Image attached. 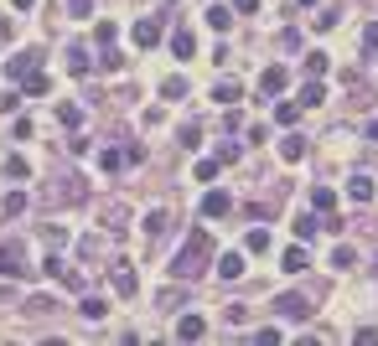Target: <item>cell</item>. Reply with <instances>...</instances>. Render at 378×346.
Here are the masks:
<instances>
[{
  "instance_id": "6da1fadb",
  "label": "cell",
  "mask_w": 378,
  "mask_h": 346,
  "mask_svg": "<svg viewBox=\"0 0 378 346\" xmlns=\"http://www.w3.org/2000/svg\"><path fill=\"white\" fill-rule=\"evenodd\" d=\"M207 258H213V238H207V232L197 228V232L187 238V248L177 254V264H171V274H177V279H197Z\"/></svg>"
},
{
  "instance_id": "7a4b0ae2",
  "label": "cell",
  "mask_w": 378,
  "mask_h": 346,
  "mask_svg": "<svg viewBox=\"0 0 378 346\" xmlns=\"http://www.w3.org/2000/svg\"><path fill=\"white\" fill-rule=\"evenodd\" d=\"M0 274H5V279H21V274H26L21 243H0Z\"/></svg>"
},
{
  "instance_id": "3957f363",
  "label": "cell",
  "mask_w": 378,
  "mask_h": 346,
  "mask_svg": "<svg viewBox=\"0 0 378 346\" xmlns=\"http://www.w3.org/2000/svg\"><path fill=\"white\" fill-rule=\"evenodd\" d=\"M285 83H290V72H285V68H264V72H260V98H264V104H270V98H280Z\"/></svg>"
},
{
  "instance_id": "277c9868",
  "label": "cell",
  "mask_w": 378,
  "mask_h": 346,
  "mask_svg": "<svg viewBox=\"0 0 378 346\" xmlns=\"http://www.w3.org/2000/svg\"><path fill=\"white\" fill-rule=\"evenodd\" d=\"M275 310L290 315V321H306V315H311V300H306V295H280V300H275Z\"/></svg>"
},
{
  "instance_id": "5b68a950",
  "label": "cell",
  "mask_w": 378,
  "mask_h": 346,
  "mask_svg": "<svg viewBox=\"0 0 378 346\" xmlns=\"http://www.w3.org/2000/svg\"><path fill=\"white\" fill-rule=\"evenodd\" d=\"M347 196H353V202H373V196H378V181L368 171H357L353 181H347Z\"/></svg>"
},
{
  "instance_id": "8992f818",
  "label": "cell",
  "mask_w": 378,
  "mask_h": 346,
  "mask_svg": "<svg viewBox=\"0 0 378 346\" xmlns=\"http://www.w3.org/2000/svg\"><path fill=\"white\" fill-rule=\"evenodd\" d=\"M202 336H207V321L202 315H181L177 321V341H202Z\"/></svg>"
},
{
  "instance_id": "52a82bcc",
  "label": "cell",
  "mask_w": 378,
  "mask_h": 346,
  "mask_svg": "<svg viewBox=\"0 0 378 346\" xmlns=\"http://www.w3.org/2000/svg\"><path fill=\"white\" fill-rule=\"evenodd\" d=\"M130 36H135V46H155V42H161V21H151V16H145V21L130 26Z\"/></svg>"
},
{
  "instance_id": "ba28073f",
  "label": "cell",
  "mask_w": 378,
  "mask_h": 346,
  "mask_svg": "<svg viewBox=\"0 0 378 346\" xmlns=\"http://www.w3.org/2000/svg\"><path fill=\"white\" fill-rule=\"evenodd\" d=\"M171 52H177L181 62H192V57H197V36H192L187 26H181V31H171Z\"/></svg>"
},
{
  "instance_id": "9c48e42d",
  "label": "cell",
  "mask_w": 378,
  "mask_h": 346,
  "mask_svg": "<svg viewBox=\"0 0 378 346\" xmlns=\"http://www.w3.org/2000/svg\"><path fill=\"white\" fill-rule=\"evenodd\" d=\"M114 289H119V295H135V289H140V279H135V264H125V258L114 264Z\"/></svg>"
},
{
  "instance_id": "30bf717a",
  "label": "cell",
  "mask_w": 378,
  "mask_h": 346,
  "mask_svg": "<svg viewBox=\"0 0 378 346\" xmlns=\"http://www.w3.org/2000/svg\"><path fill=\"white\" fill-rule=\"evenodd\" d=\"M285 274H306V264H311V254H306V243H296V248H285Z\"/></svg>"
},
{
  "instance_id": "8fae6325",
  "label": "cell",
  "mask_w": 378,
  "mask_h": 346,
  "mask_svg": "<svg viewBox=\"0 0 378 346\" xmlns=\"http://www.w3.org/2000/svg\"><path fill=\"white\" fill-rule=\"evenodd\" d=\"M218 274H223V279H244L249 274V269H244V254H218Z\"/></svg>"
},
{
  "instance_id": "7c38bea8",
  "label": "cell",
  "mask_w": 378,
  "mask_h": 346,
  "mask_svg": "<svg viewBox=\"0 0 378 346\" xmlns=\"http://www.w3.org/2000/svg\"><path fill=\"white\" fill-rule=\"evenodd\" d=\"M202 212H207V217H223V212H234V196L228 191H207L202 196Z\"/></svg>"
},
{
  "instance_id": "4fadbf2b",
  "label": "cell",
  "mask_w": 378,
  "mask_h": 346,
  "mask_svg": "<svg viewBox=\"0 0 378 346\" xmlns=\"http://www.w3.org/2000/svg\"><path fill=\"white\" fill-rule=\"evenodd\" d=\"M280 161H285V165L306 161V139H301V135H285V139H280Z\"/></svg>"
},
{
  "instance_id": "5bb4252c",
  "label": "cell",
  "mask_w": 378,
  "mask_h": 346,
  "mask_svg": "<svg viewBox=\"0 0 378 346\" xmlns=\"http://www.w3.org/2000/svg\"><path fill=\"white\" fill-rule=\"evenodd\" d=\"M21 88H26V98H42V93L52 88V78H47V72H36V68H32V72L21 78Z\"/></svg>"
},
{
  "instance_id": "9a60e30c",
  "label": "cell",
  "mask_w": 378,
  "mask_h": 346,
  "mask_svg": "<svg viewBox=\"0 0 378 346\" xmlns=\"http://www.w3.org/2000/svg\"><path fill=\"white\" fill-rule=\"evenodd\" d=\"M32 68H36V52H21L16 62H5V78H11V83H21V78H26Z\"/></svg>"
},
{
  "instance_id": "2e32d148",
  "label": "cell",
  "mask_w": 378,
  "mask_h": 346,
  "mask_svg": "<svg viewBox=\"0 0 378 346\" xmlns=\"http://www.w3.org/2000/svg\"><path fill=\"white\" fill-rule=\"evenodd\" d=\"M88 68H94L88 52H83V46H68V72H73V78H88Z\"/></svg>"
},
{
  "instance_id": "e0dca14e",
  "label": "cell",
  "mask_w": 378,
  "mask_h": 346,
  "mask_svg": "<svg viewBox=\"0 0 378 346\" xmlns=\"http://www.w3.org/2000/svg\"><path fill=\"white\" fill-rule=\"evenodd\" d=\"M238 98H244V88H238L234 78H228V83H218V88H213V104H223V109H228V104H238Z\"/></svg>"
},
{
  "instance_id": "ac0fdd59",
  "label": "cell",
  "mask_w": 378,
  "mask_h": 346,
  "mask_svg": "<svg viewBox=\"0 0 378 346\" xmlns=\"http://www.w3.org/2000/svg\"><path fill=\"white\" fill-rule=\"evenodd\" d=\"M301 114H306L301 104H275V124H285V129H296V124H301Z\"/></svg>"
},
{
  "instance_id": "d6986e66",
  "label": "cell",
  "mask_w": 378,
  "mask_h": 346,
  "mask_svg": "<svg viewBox=\"0 0 378 346\" xmlns=\"http://www.w3.org/2000/svg\"><path fill=\"white\" fill-rule=\"evenodd\" d=\"M244 248H249V254H270V228H249Z\"/></svg>"
},
{
  "instance_id": "ffe728a7",
  "label": "cell",
  "mask_w": 378,
  "mask_h": 346,
  "mask_svg": "<svg viewBox=\"0 0 378 346\" xmlns=\"http://www.w3.org/2000/svg\"><path fill=\"white\" fill-rule=\"evenodd\" d=\"M161 98H187V78H181V72H171V78L161 83Z\"/></svg>"
},
{
  "instance_id": "44dd1931",
  "label": "cell",
  "mask_w": 378,
  "mask_h": 346,
  "mask_svg": "<svg viewBox=\"0 0 378 346\" xmlns=\"http://www.w3.org/2000/svg\"><path fill=\"white\" fill-rule=\"evenodd\" d=\"M78 310L88 315V321H104V315H109V305L99 300V295H83V305H78Z\"/></svg>"
},
{
  "instance_id": "7402d4cb",
  "label": "cell",
  "mask_w": 378,
  "mask_h": 346,
  "mask_svg": "<svg viewBox=\"0 0 378 346\" xmlns=\"http://www.w3.org/2000/svg\"><path fill=\"white\" fill-rule=\"evenodd\" d=\"M0 212H5V217H21V212H26V191H5Z\"/></svg>"
},
{
  "instance_id": "603a6c76",
  "label": "cell",
  "mask_w": 378,
  "mask_h": 346,
  "mask_svg": "<svg viewBox=\"0 0 378 346\" xmlns=\"http://www.w3.org/2000/svg\"><path fill=\"white\" fill-rule=\"evenodd\" d=\"M228 21H234V5H213V11H207V26H213V31H228Z\"/></svg>"
},
{
  "instance_id": "cb8c5ba5",
  "label": "cell",
  "mask_w": 378,
  "mask_h": 346,
  "mask_svg": "<svg viewBox=\"0 0 378 346\" xmlns=\"http://www.w3.org/2000/svg\"><path fill=\"white\" fill-rule=\"evenodd\" d=\"M321 98H327V88H321L316 78H306V93H301V109H316Z\"/></svg>"
},
{
  "instance_id": "d4e9b609",
  "label": "cell",
  "mask_w": 378,
  "mask_h": 346,
  "mask_svg": "<svg viewBox=\"0 0 378 346\" xmlns=\"http://www.w3.org/2000/svg\"><path fill=\"white\" fill-rule=\"evenodd\" d=\"M166 222H171V217H166V207H151V212H145V232H151V238H155V232H166Z\"/></svg>"
},
{
  "instance_id": "484cf974",
  "label": "cell",
  "mask_w": 378,
  "mask_h": 346,
  "mask_svg": "<svg viewBox=\"0 0 378 346\" xmlns=\"http://www.w3.org/2000/svg\"><path fill=\"white\" fill-rule=\"evenodd\" d=\"M311 207H316V212H327V217H331V207H337V196H331L327 186H316V191H311Z\"/></svg>"
},
{
  "instance_id": "4316f807",
  "label": "cell",
  "mask_w": 378,
  "mask_h": 346,
  "mask_svg": "<svg viewBox=\"0 0 378 346\" xmlns=\"http://www.w3.org/2000/svg\"><path fill=\"white\" fill-rule=\"evenodd\" d=\"M99 171H125V150H99Z\"/></svg>"
},
{
  "instance_id": "83f0119b",
  "label": "cell",
  "mask_w": 378,
  "mask_h": 346,
  "mask_svg": "<svg viewBox=\"0 0 378 346\" xmlns=\"http://www.w3.org/2000/svg\"><path fill=\"white\" fill-rule=\"evenodd\" d=\"M327 68H331V57H327V52H311V57H306V78H321Z\"/></svg>"
},
{
  "instance_id": "f1b7e54d",
  "label": "cell",
  "mask_w": 378,
  "mask_h": 346,
  "mask_svg": "<svg viewBox=\"0 0 378 346\" xmlns=\"http://www.w3.org/2000/svg\"><path fill=\"white\" fill-rule=\"evenodd\" d=\"M58 124H62V129H78V124H83V114H78L73 104H58Z\"/></svg>"
},
{
  "instance_id": "f546056e",
  "label": "cell",
  "mask_w": 378,
  "mask_h": 346,
  "mask_svg": "<svg viewBox=\"0 0 378 346\" xmlns=\"http://www.w3.org/2000/svg\"><path fill=\"white\" fill-rule=\"evenodd\" d=\"M353 264H357V254L347 248V243H342V248H331V269H353Z\"/></svg>"
},
{
  "instance_id": "4dcf8cb0",
  "label": "cell",
  "mask_w": 378,
  "mask_h": 346,
  "mask_svg": "<svg viewBox=\"0 0 378 346\" xmlns=\"http://www.w3.org/2000/svg\"><path fill=\"white\" fill-rule=\"evenodd\" d=\"M316 228H321V222L311 217V212H301V217H296V238H301V243H306V238H311V232H316Z\"/></svg>"
},
{
  "instance_id": "1f68e13d",
  "label": "cell",
  "mask_w": 378,
  "mask_h": 346,
  "mask_svg": "<svg viewBox=\"0 0 378 346\" xmlns=\"http://www.w3.org/2000/svg\"><path fill=\"white\" fill-rule=\"evenodd\" d=\"M5 176H16V181H26V176H32V165H26L21 155H11V161H5Z\"/></svg>"
},
{
  "instance_id": "d6a6232c",
  "label": "cell",
  "mask_w": 378,
  "mask_h": 346,
  "mask_svg": "<svg viewBox=\"0 0 378 346\" xmlns=\"http://www.w3.org/2000/svg\"><path fill=\"white\" fill-rule=\"evenodd\" d=\"M192 176H197V181H218V161H197Z\"/></svg>"
},
{
  "instance_id": "836d02e7",
  "label": "cell",
  "mask_w": 378,
  "mask_h": 346,
  "mask_svg": "<svg viewBox=\"0 0 378 346\" xmlns=\"http://www.w3.org/2000/svg\"><path fill=\"white\" fill-rule=\"evenodd\" d=\"M94 42H99V46L114 42V21H99V26H94Z\"/></svg>"
},
{
  "instance_id": "e575fe53",
  "label": "cell",
  "mask_w": 378,
  "mask_h": 346,
  "mask_svg": "<svg viewBox=\"0 0 378 346\" xmlns=\"http://www.w3.org/2000/svg\"><path fill=\"white\" fill-rule=\"evenodd\" d=\"M254 341H260V346H280V341H285V336H280V331H275V325H264V331H254Z\"/></svg>"
},
{
  "instance_id": "d590c367",
  "label": "cell",
  "mask_w": 378,
  "mask_h": 346,
  "mask_svg": "<svg viewBox=\"0 0 378 346\" xmlns=\"http://www.w3.org/2000/svg\"><path fill=\"white\" fill-rule=\"evenodd\" d=\"M88 11H94V0H68V16H78V21H83Z\"/></svg>"
},
{
  "instance_id": "8d00e7d4",
  "label": "cell",
  "mask_w": 378,
  "mask_h": 346,
  "mask_svg": "<svg viewBox=\"0 0 378 346\" xmlns=\"http://www.w3.org/2000/svg\"><path fill=\"white\" fill-rule=\"evenodd\" d=\"M42 269H47L52 279H62V274H68V269H62V258H58V254H47V264H42Z\"/></svg>"
},
{
  "instance_id": "74e56055",
  "label": "cell",
  "mask_w": 378,
  "mask_h": 346,
  "mask_svg": "<svg viewBox=\"0 0 378 346\" xmlns=\"http://www.w3.org/2000/svg\"><path fill=\"white\" fill-rule=\"evenodd\" d=\"M363 46H368V52H378V21H368V31H363Z\"/></svg>"
},
{
  "instance_id": "f35d334b",
  "label": "cell",
  "mask_w": 378,
  "mask_h": 346,
  "mask_svg": "<svg viewBox=\"0 0 378 346\" xmlns=\"http://www.w3.org/2000/svg\"><path fill=\"white\" fill-rule=\"evenodd\" d=\"M260 11V0H234V16H254Z\"/></svg>"
},
{
  "instance_id": "ab89813d",
  "label": "cell",
  "mask_w": 378,
  "mask_h": 346,
  "mask_svg": "<svg viewBox=\"0 0 378 346\" xmlns=\"http://www.w3.org/2000/svg\"><path fill=\"white\" fill-rule=\"evenodd\" d=\"M11 5H16V11H32V5H36V0H11Z\"/></svg>"
},
{
  "instance_id": "60d3db41",
  "label": "cell",
  "mask_w": 378,
  "mask_h": 346,
  "mask_svg": "<svg viewBox=\"0 0 378 346\" xmlns=\"http://www.w3.org/2000/svg\"><path fill=\"white\" fill-rule=\"evenodd\" d=\"M5 36H11V21H0V42H5Z\"/></svg>"
},
{
  "instance_id": "b9f144b4",
  "label": "cell",
  "mask_w": 378,
  "mask_h": 346,
  "mask_svg": "<svg viewBox=\"0 0 378 346\" xmlns=\"http://www.w3.org/2000/svg\"><path fill=\"white\" fill-rule=\"evenodd\" d=\"M368 139H378V119H373V124H368Z\"/></svg>"
},
{
  "instance_id": "7bdbcfd3",
  "label": "cell",
  "mask_w": 378,
  "mask_h": 346,
  "mask_svg": "<svg viewBox=\"0 0 378 346\" xmlns=\"http://www.w3.org/2000/svg\"><path fill=\"white\" fill-rule=\"evenodd\" d=\"M301 5H321V0H301Z\"/></svg>"
}]
</instances>
